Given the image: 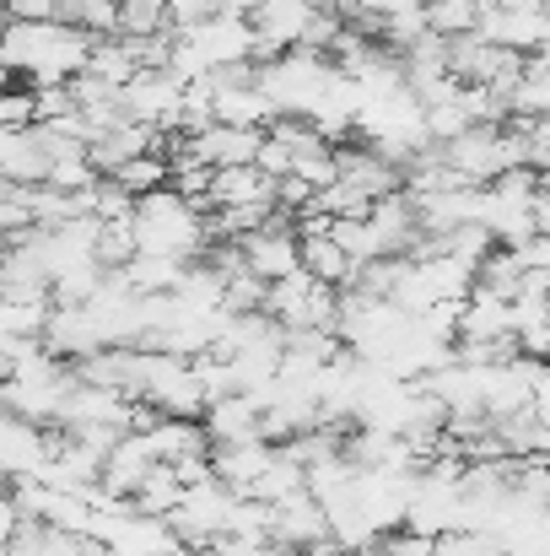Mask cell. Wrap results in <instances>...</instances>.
<instances>
[{
    "label": "cell",
    "mask_w": 550,
    "mask_h": 556,
    "mask_svg": "<svg viewBox=\"0 0 550 556\" xmlns=\"http://www.w3.org/2000/svg\"><path fill=\"white\" fill-rule=\"evenodd\" d=\"M146 448L163 459V465H179V459H200L205 448H210V438H205V427H200V416H157L146 432Z\"/></svg>",
    "instance_id": "11"
},
{
    "label": "cell",
    "mask_w": 550,
    "mask_h": 556,
    "mask_svg": "<svg viewBox=\"0 0 550 556\" xmlns=\"http://www.w3.org/2000/svg\"><path fill=\"white\" fill-rule=\"evenodd\" d=\"M259 141H265V130H254V125H221V119H210L205 130L183 136L189 157L205 163V168H238V163H254Z\"/></svg>",
    "instance_id": "6"
},
{
    "label": "cell",
    "mask_w": 550,
    "mask_h": 556,
    "mask_svg": "<svg viewBox=\"0 0 550 556\" xmlns=\"http://www.w3.org/2000/svg\"><path fill=\"white\" fill-rule=\"evenodd\" d=\"M254 421H259V400H254V394H243V389H232V394H221V400H210V405L200 410V427H205V438H210V443L259 438V432H254Z\"/></svg>",
    "instance_id": "12"
},
{
    "label": "cell",
    "mask_w": 550,
    "mask_h": 556,
    "mask_svg": "<svg viewBox=\"0 0 550 556\" xmlns=\"http://www.w3.org/2000/svg\"><path fill=\"white\" fill-rule=\"evenodd\" d=\"M205 16H216V0H168V22L174 27H194Z\"/></svg>",
    "instance_id": "22"
},
{
    "label": "cell",
    "mask_w": 550,
    "mask_h": 556,
    "mask_svg": "<svg viewBox=\"0 0 550 556\" xmlns=\"http://www.w3.org/2000/svg\"><path fill=\"white\" fill-rule=\"evenodd\" d=\"M421 11H426V33L437 38H459L475 27V0H421Z\"/></svg>",
    "instance_id": "18"
},
{
    "label": "cell",
    "mask_w": 550,
    "mask_h": 556,
    "mask_svg": "<svg viewBox=\"0 0 550 556\" xmlns=\"http://www.w3.org/2000/svg\"><path fill=\"white\" fill-rule=\"evenodd\" d=\"M210 205H276V179L259 174L254 163L238 168H210V189H205V211Z\"/></svg>",
    "instance_id": "9"
},
{
    "label": "cell",
    "mask_w": 550,
    "mask_h": 556,
    "mask_svg": "<svg viewBox=\"0 0 550 556\" xmlns=\"http://www.w3.org/2000/svg\"><path fill=\"white\" fill-rule=\"evenodd\" d=\"M502 114H508V119H546L550 114L546 49H540V54H524L519 76H513V81H508V92H502Z\"/></svg>",
    "instance_id": "10"
},
{
    "label": "cell",
    "mask_w": 550,
    "mask_h": 556,
    "mask_svg": "<svg viewBox=\"0 0 550 556\" xmlns=\"http://www.w3.org/2000/svg\"><path fill=\"white\" fill-rule=\"evenodd\" d=\"M0 27H5V16H0Z\"/></svg>",
    "instance_id": "24"
},
{
    "label": "cell",
    "mask_w": 550,
    "mask_h": 556,
    "mask_svg": "<svg viewBox=\"0 0 550 556\" xmlns=\"http://www.w3.org/2000/svg\"><path fill=\"white\" fill-rule=\"evenodd\" d=\"M103 179H114V185L125 189V194H152V189H168V157L163 152H141V157H125L114 174H103Z\"/></svg>",
    "instance_id": "16"
},
{
    "label": "cell",
    "mask_w": 550,
    "mask_h": 556,
    "mask_svg": "<svg viewBox=\"0 0 550 556\" xmlns=\"http://www.w3.org/2000/svg\"><path fill=\"white\" fill-rule=\"evenodd\" d=\"M130 232H136V249L141 254H168V260H200L205 249V211L189 205L174 189H152L136 200L130 211Z\"/></svg>",
    "instance_id": "2"
},
{
    "label": "cell",
    "mask_w": 550,
    "mask_h": 556,
    "mask_svg": "<svg viewBox=\"0 0 550 556\" xmlns=\"http://www.w3.org/2000/svg\"><path fill=\"white\" fill-rule=\"evenodd\" d=\"M270 454H276V443H265V438H232V443H210V448H205V465H210V476H216L227 492L243 497V486L270 465Z\"/></svg>",
    "instance_id": "8"
},
{
    "label": "cell",
    "mask_w": 550,
    "mask_h": 556,
    "mask_svg": "<svg viewBox=\"0 0 550 556\" xmlns=\"http://www.w3.org/2000/svg\"><path fill=\"white\" fill-rule=\"evenodd\" d=\"M183 81L174 71H136L125 87H119V114L125 119H141L152 130H174V114H179Z\"/></svg>",
    "instance_id": "4"
},
{
    "label": "cell",
    "mask_w": 550,
    "mask_h": 556,
    "mask_svg": "<svg viewBox=\"0 0 550 556\" xmlns=\"http://www.w3.org/2000/svg\"><path fill=\"white\" fill-rule=\"evenodd\" d=\"M11 81H16V76H11V71H5V65H0V87H11Z\"/></svg>",
    "instance_id": "23"
},
{
    "label": "cell",
    "mask_w": 550,
    "mask_h": 556,
    "mask_svg": "<svg viewBox=\"0 0 550 556\" xmlns=\"http://www.w3.org/2000/svg\"><path fill=\"white\" fill-rule=\"evenodd\" d=\"M238 254H243V270H248V276L281 281V276L297 270V232H292V222L276 211L265 227H254V232L238 238Z\"/></svg>",
    "instance_id": "5"
},
{
    "label": "cell",
    "mask_w": 550,
    "mask_h": 556,
    "mask_svg": "<svg viewBox=\"0 0 550 556\" xmlns=\"http://www.w3.org/2000/svg\"><path fill=\"white\" fill-rule=\"evenodd\" d=\"M297 270H308V276L324 281V287H346L351 260H346V249H341L330 232H319V238H297Z\"/></svg>",
    "instance_id": "14"
},
{
    "label": "cell",
    "mask_w": 550,
    "mask_h": 556,
    "mask_svg": "<svg viewBox=\"0 0 550 556\" xmlns=\"http://www.w3.org/2000/svg\"><path fill=\"white\" fill-rule=\"evenodd\" d=\"M136 254V232H130V222H98V238H92V260L103 265V270H119L125 260Z\"/></svg>",
    "instance_id": "19"
},
{
    "label": "cell",
    "mask_w": 550,
    "mask_h": 556,
    "mask_svg": "<svg viewBox=\"0 0 550 556\" xmlns=\"http://www.w3.org/2000/svg\"><path fill=\"white\" fill-rule=\"evenodd\" d=\"M372 546H378V556H432V535L394 525V530H383V535H378Z\"/></svg>",
    "instance_id": "20"
},
{
    "label": "cell",
    "mask_w": 550,
    "mask_h": 556,
    "mask_svg": "<svg viewBox=\"0 0 550 556\" xmlns=\"http://www.w3.org/2000/svg\"><path fill=\"white\" fill-rule=\"evenodd\" d=\"M43 174H49V136H43V125L0 130V179L27 189V185H43Z\"/></svg>",
    "instance_id": "7"
},
{
    "label": "cell",
    "mask_w": 550,
    "mask_h": 556,
    "mask_svg": "<svg viewBox=\"0 0 550 556\" xmlns=\"http://www.w3.org/2000/svg\"><path fill=\"white\" fill-rule=\"evenodd\" d=\"M92 33L71 27V22H5L0 27V65L22 81V87H49V81H71L87 65Z\"/></svg>",
    "instance_id": "1"
},
{
    "label": "cell",
    "mask_w": 550,
    "mask_h": 556,
    "mask_svg": "<svg viewBox=\"0 0 550 556\" xmlns=\"http://www.w3.org/2000/svg\"><path fill=\"white\" fill-rule=\"evenodd\" d=\"M22 125H33V92L22 81H11V87H0V130H22Z\"/></svg>",
    "instance_id": "21"
},
{
    "label": "cell",
    "mask_w": 550,
    "mask_h": 556,
    "mask_svg": "<svg viewBox=\"0 0 550 556\" xmlns=\"http://www.w3.org/2000/svg\"><path fill=\"white\" fill-rule=\"evenodd\" d=\"M210 114H216L221 125H254V130H265V125L276 119V109H270V98L259 92V81L210 87Z\"/></svg>",
    "instance_id": "13"
},
{
    "label": "cell",
    "mask_w": 550,
    "mask_h": 556,
    "mask_svg": "<svg viewBox=\"0 0 550 556\" xmlns=\"http://www.w3.org/2000/svg\"><path fill=\"white\" fill-rule=\"evenodd\" d=\"M183 276V260H168V254H130L125 260V281H130V292H174Z\"/></svg>",
    "instance_id": "15"
},
{
    "label": "cell",
    "mask_w": 550,
    "mask_h": 556,
    "mask_svg": "<svg viewBox=\"0 0 550 556\" xmlns=\"http://www.w3.org/2000/svg\"><path fill=\"white\" fill-rule=\"evenodd\" d=\"M163 27H174L168 0H114V33L119 38H146V33H163Z\"/></svg>",
    "instance_id": "17"
},
{
    "label": "cell",
    "mask_w": 550,
    "mask_h": 556,
    "mask_svg": "<svg viewBox=\"0 0 550 556\" xmlns=\"http://www.w3.org/2000/svg\"><path fill=\"white\" fill-rule=\"evenodd\" d=\"M281 330H330L335 336V308H341V292L314 281L308 270H292L281 281H265V303H259ZM341 341V336H335Z\"/></svg>",
    "instance_id": "3"
}]
</instances>
